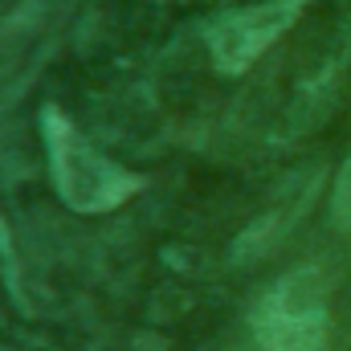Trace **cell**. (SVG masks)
I'll list each match as a JSON object with an SVG mask.
<instances>
[{
  "mask_svg": "<svg viewBox=\"0 0 351 351\" xmlns=\"http://www.w3.org/2000/svg\"><path fill=\"white\" fill-rule=\"evenodd\" d=\"M311 0H258L250 8L225 12L208 29V53L221 74H245L265 49L294 29Z\"/></svg>",
  "mask_w": 351,
  "mask_h": 351,
  "instance_id": "cell-2",
  "label": "cell"
},
{
  "mask_svg": "<svg viewBox=\"0 0 351 351\" xmlns=\"http://www.w3.org/2000/svg\"><path fill=\"white\" fill-rule=\"evenodd\" d=\"M335 217H339V225L351 229V160L343 164L339 184H335Z\"/></svg>",
  "mask_w": 351,
  "mask_h": 351,
  "instance_id": "cell-4",
  "label": "cell"
},
{
  "mask_svg": "<svg viewBox=\"0 0 351 351\" xmlns=\"http://www.w3.org/2000/svg\"><path fill=\"white\" fill-rule=\"evenodd\" d=\"M323 286L315 269H298L265 298L258 315V339L265 351H323Z\"/></svg>",
  "mask_w": 351,
  "mask_h": 351,
  "instance_id": "cell-3",
  "label": "cell"
},
{
  "mask_svg": "<svg viewBox=\"0 0 351 351\" xmlns=\"http://www.w3.org/2000/svg\"><path fill=\"white\" fill-rule=\"evenodd\" d=\"M41 131H45L53 184H58L62 200L74 213H110V208H119L123 200H131L143 188L139 176H131L127 168L98 156L62 110L49 106L45 119H41Z\"/></svg>",
  "mask_w": 351,
  "mask_h": 351,
  "instance_id": "cell-1",
  "label": "cell"
}]
</instances>
